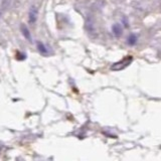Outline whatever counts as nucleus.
Instances as JSON below:
<instances>
[{"instance_id": "obj_3", "label": "nucleus", "mask_w": 161, "mask_h": 161, "mask_svg": "<svg viewBox=\"0 0 161 161\" xmlns=\"http://www.w3.org/2000/svg\"><path fill=\"white\" fill-rule=\"evenodd\" d=\"M20 30H21V33H22V35L25 37V39H27L28 41H32V36H31V33L30 31H29V29L27 28V26L25 24H21L20 26Z\"/></svg>"}, {"instance_id": "obj_7", "label": "nucleus", "mask_w": 161, "mask_h": 161, "mask_svg": "<svg viewBox=\"0 0 161 161\" xmlns=\"http://www.w3.org/2000/svg\"><path fill=\"white\" fill-rule=\"evenodd\" d=\"M136 42H137V36L135 34H131L130 36L127 39V43H128L129 45H134Z\"/></svg>"}, {"instance_id": "obj_1", "label": "nucleus", "mask_w": 161, "mask_h": 161, "mask_svg": "<svg viewBox=\"0 0 161 161\" xmlns=\"http://www.w3.org/2000/svg\"><path fill=\"white\" fill-rule=\"evenodd\" d=\"M133 61V58L131 56H128L126 58H124L122 61H118V63H115L111 67V69L113 71H121V69H124L125 67H127Z\"/></svg>"}, {"instance_id": "obj_5", "label": "nucleus", "mask_w": 161, "mask_h": 161, "mask_svg": "<svg viewBox=\"0 0 161 161\" xmlns=\"http://www.w3.org/2000/svg\"><path fill=\"white\" fill-rule=\"evenodd\" d=\"M36 47H37V50H39V52L41 54H43V56H47V54H48L47 47H46V46L44 45V44L42 43L41 41H37L36 42Z\"/></svg>"}, {"instance_id": "obj_6", "label": "nucleus", "mask_w": 161, "mask_h": 161, "mask_svg": "<svg viewBox=\"0 0 161 161\" xmlns=\"http://www.w3.org/2000/svg\"><path fill=\"white\" fill-rule=\"evenodd\" d=\"M86 29L89 32H93V31L95 30L94 21H93L91 16H88V18H87V20H86Z\"/></svg>"}, {"instance_id": "obj_4", "label": "nucleus", "mask_w": 161, "mask_h": 161, "mask_svg": "<svg viewBox=\"0 0 161 161\" xmlns=\"http://www.w3.org/2000/svg\"><path fill=\"white\" fill-rule=\"evenodd\" d=\"M112 31H113L114 35H115L116 37H119L122 35V32H123L122 26H121L119 23H115V24L112 26Z\"/></svg>"}, {"instance_id": "obj_9", "label": "nucleus", "mask_w": 161, "mask_h": 161, "mask_svg": "<svg viewBox=\"0 0 161 161\" xmlns=\"http://www.w3.org/2000/svg\"><path fill=\"white\" fill-rule=\"evenodd\" d=\"M0 15H1V12H0Z\"/></svg>"}, {"instance_id": "obj_8", "label": "nucleus", "mask_w": 161, "mask_h": 161, "mask_svg": "<svg viewBox=\"0 0 161 161\" xmlns=\"http://www.w3.org/2000/svg\"><path fill=\"white\" fill-rule=\"evenodd\" d=\"M10 2H11V0H3V1H2V6H3V7H7L10 4Z\"/></svg>"}, {"instance_id": "obj_2", "label": "nucleus", "mask_w": 161, "mask_h": 161, "mask_svg": "<svg viewBox=\"0 0 161 161\" xmlns=\"http://www.w3.org/2000/svg\"><path fill=\"white\" fill-rule=\"evenodd\" d=\"M37 14H39V11H37V8L35 7L34 5L31 6L30 9H29L28 12V21L30 24H34L37 20Z\"/></svg>"}]
</instances>
